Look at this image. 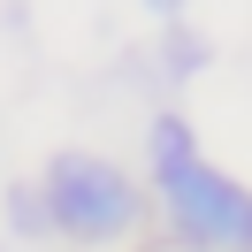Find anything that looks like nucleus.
I'll return each mask as SVG.
<instances>
[{
    "instance_id": "4",
    "label": "nucleus",
    "mask_w": 252,
    "mask_h": 252,
    "mask_svg": "<svg viewBox=\"0 0 252 252\" xmlns=\"http://www.w3.org/2000/svg\"><path fill=\"white\" fill-rule=\"evenodd\" d=\"M145 8H153V16H176V8H184V0H145Z\"/></svg>"
},
{
    "instance_id": "2",
    "label": "nucleus",
    "mask_w": 252,
    "mask_h": 252,
    "mask_svg": "<svg viewBox=\"0 0 252 252\" xmlns=\"http://www.w3.org/2000/svg\"><path fill=\"white\" fill-rule=\"evenodd\" d=\"M46 214L62 221L69 237H84V245H107V237H123L130 221H138V191H130V176L115 168V160L62 153L54 176H46Z\"/></svg>"
},
{
    "instance_id": "3",
    "label": "nucleus",
    "mask_w": 252,
    "mask_h": 252,
    "mask_svg": "<svg viewBox=\"0 0 252 252\" xmlns=\"http://www.w3.org/2000/svg\"><path fill=\"white\" fill-rule=\"evenodd\" d=\"M8 214H16V229H38V221H46V206H31V191H16V206H8Z\"/></svg>"
},
{
    "instance_id": "1",
    "label": "nucleus",
    "mask_w": 252,
    "mask_h": 252,
    "mask_svg": "<svg viewBox=\"0 0 252 252\" xmlns=\"http://www.w3.org/2000/svg\"><path fill=\"white\" fill-rule=\"evenodd\" d=\"M153 168H160V199H168V221L206 252H252V191L229 184L221 168H199L191 160V130L176 115L153 123Z\"/></svg>"
}]
</instances>
